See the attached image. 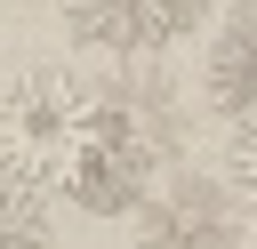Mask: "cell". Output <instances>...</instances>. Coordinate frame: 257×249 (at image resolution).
Here are the masks:
<instances>
[{
    "mask_svg": "<svg viewBox=\"0 0 257 249\" xmlns=\"http://www.w3.org/2000/svg\"><path fill=\"white\" fill-rule=\"evenodd\" d=\"M112 137V88L80 80L72 64H32L0 88V185L48 201L80 193Z\"/></svg>",
    "mask_w": 257,
    "mask_h": 249,
    "instance_id": "cell-1",
    "label": "cell"
},
{
    "mask_svg": "<svg viewBox=\"0 0 257 249\" xmlns=\"http://www.w3.org/2000/svg\"><path fill=\"white\" fill-rule=\"evenodd\" d=\"M209 0H64V24L80 48H112V56H153L177 48L201 24Z\"/></svg>",
    "mask_w": 257,
    "mask_h": 249,
    "instance_id": "cell-2",
    "label": "cell"
},
{
    "mask_svg": "<svg viewBox=\"0 0 257 249\" xmlns=\"http://www.w3.org/2000/svg\"><path fill=\"white\" fill-rule=\"evenodd\" d=\"M233 193L209 177H177L145 209V249H233Z\"/></svg>",
    "mask_w": 257,
    "mask_h": 249,
    "instance_id": "cell-3",
    "label": "cell"
},
{
    "mask_svg": "<svg viewBox=\"0 0 257 249\" xmlns=\"http://www.w3.org/2000/svg\"><path fill=\"white\" fill-rule=\"evenodd\" d=\"M209 104H217L233 129L257 120V16L225 24V40L209 48Z\"/></svg>",
    "mask_w": 257,
    "mask_h": 249,
    "instance_id": "cell-4",
    "label": "cell"
},
{
    "mask_svg": "<svg viewBox=\"0 0 257 249\" xmlns=\"http://www.w3.org/2000/svg\"><path fill=\"white\" fill-rule=\"evenodd\" d=\"M0 249H56L48 209L32 193H16V185H0Z\"/></svg>",
    "mask_w": 257,
    "mask_h": 249,
    "instance_id": "cell-5",
    "label": "cell"
},
{
    "mask_svg": "<svg viewBox=\"0 0 257 249\" xmlns=\"http://www.w3.org/2000/svg\"><path fill=\"white\" fill-rule=\"evenodd\" d=\"M225 193H233L241 209H257V120H241V129L225 137Z\"/></svg>",
    "mask_w": 257,
    "mask_h": 249,
    "instance_id": "cell-6",
    "label": "cell"
}]
</instances>
